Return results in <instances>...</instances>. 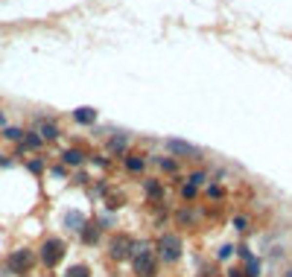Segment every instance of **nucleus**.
<instances>
[{"mask_svg": "<svg viewBox=\"0 0 292 277\" xmlns=\"http://www.w3.org/2000/svg\"><path fill=\"white\" fill-rule=\"evenodd\" d=\"M61 164L64 166H82L85 164V152L82 149H64L61 152Z\"/></svg>", "mask_w": 292, "mask_h": 277, "instance_id": "nucleus-11", "label": "nucleus"}, {"mask_svg": "<svg viewBox=\"0 0 292 277\" xmlns=\"http://www.w3.org/2000/svg\"><path fill=\"white\" fill-rule=\"evenodd\" d=\"M23 134H26L23 129H12V126L3 129V137H6V140H23Z\"/></svg>", "mask_w": 292, "mask_h": 277, "instance_id": "nucleus-18", "label": "nucleus"}, {"mask_svg": "<svg viewBox=\"0 0 292 277\" xmlns=\"http://www.w3.org/2000/svg\"><path fill=\"white\" fill-rule=\"evenodd\" d=\"M32 263H35V254H32L29 248H18V251H12L9 260H6V266H9L12 275H29Z\"/></svg>", "mask_w": 292, "mask_h": 277, "instance_id": "nucleus-5", "label": "nucleus"}, {"mask_svg": "<svg viewBox=\"0 0 292 277\" xmlns=\"http://www.w3.org/2000/svg\"><path fill=\"white\" fill-rule=\"evenodd\" d=\"M234 228H237V231H249V219H246V216H237V219H234Z\"/></svg>", "mask_w": 292, "mask_h": 277, "instance_id": "nucleus-23", "label": "nucleus"}, {"mask_svg": "<svg viewBox=\"0 0 292 277\" xmlns=\"http://www.w3.org/2000/svg\"><path fill=\"white\" fill-rule=\"evenodd\" d=\"M85 222H88V219H85V216H82L79 210H67V213L61 216V225H64L67 231H76V234H79V231L85 228Z\"/></svg>", "mask_w": 292, "mask_h": 277, "instance_id": "nucleus-7", "label": "nucleus"}, {"mask_svg": "<svg viewBox=\"0 0 292 277\" xmlns=\"http://www.w3.org/2000/svg\"><path fill=\"white\" fill-rule=\"evenodd\" d=\"M158 263H161L158 254L149 251L146 242L135 245V254H132V272H135V277H155L158 275Z\"/></svg>", "mask_w": 292, "mask_h": 277, "instance_id": "nucleus-1", "label": "nucleus"}, {"mask_svg": "<svg viewBox=\"0 0 292 277\" xmlns=\"http://www.w3.org/2000/svg\"><path fill=\"white\" fill-rule=\"evenodd\" d=\"M0 166H9V158H6V155H0Z\"/></svg>", "mask_w": 292, "mask_h": 277, "instance_id": "nucleus-27", "label": "nucleus"}, {"mask_svg": "<svg viewBox=\"0 0 292 277\" xmlns=\"http://www.w3.org/2000/svg\"><path fill=\"white\" fill-rule=\"evenodd\" d=\"M228 277H246V275H243V269H231V272H228Z\"/></svg>", "mask_w": 292, "mask_h": 277, "instance_id": "nucleus-26", "label": "nucleus"}, {"mask_svg": "<svg viewBox=\"0 0 292 277\" xmlns=\"http://www.w3.org/2000/svg\"><path fill=\"white\" fill-rule=\"evenodd\" d=\"M143 190H146L149 199H161V196H164V190H161L158 181H143Z\"/></svg>", "mask_w": 292, "mask_h": 277, "instance_id": "nucleus-16", "label": "nucleus"}, {"mask_svg": "<svg viewBox=\"0 0 292 277\" xmlns=\"http://www.w3.org/2000/svg\"><path fill=\"white\" fill-rule=\"evenodd\" d=\"M135 240L129 237V234H114L111 240H108V257L111 260H132V254H135Z\"/></svg>", "mask_w": 292, "mask_h": 277, "instance_id": "nucleus-4", "label": "nucleus"}, {"mask_svg": "<svg viewBox=\"0 0 292 277\" xmlns=\"http://www.w3.org/2000/svg\"><path fill=\"white\" fill-rule=\"evenodd\" d=\"M196 193H199V187H193V184H184V187H181V196H184V199H196Z\"/></svg>", "mask_w": 292, "mask_h": 277, "instance_id": "nucleus-21", "label": "nucleus"}, {"mask_svg": "<svg viewBox=\"0 0 292 277\" xmlns=\"http://www.w3.org/2000/svg\"><path fill=\"white\" fill-rule=\"evenodd\" d=\"M234 254V245L231 242H225V245H219V260H228Z\"/></svg>", "mask_w": 292, "mask_h": 277, "instance_id": "nucleus-22", "label": "nucleus"}, {"mask_svg": "<svg viewBox=\"0 0 292 277\" xmlns=\"http://www.w3.org/2000/svg\"><path fill=\"white\" fill-rule=\"evenodd\" d=\"M287 277H292V269H290V272H287Z\"/></svg>", "mask_w": 292, "mask_h": 277, "instance_id": "nucleus-28", "label": "nucleus"}, {"mask_svg": "<svg viewBox=\"0 0 292 277\" xmlns=\"http://www.w3.org/2000/svg\"><path fill=\"white\" fill-rule=\"evenodd\" d=\"M184 245H181V237L178 234H164V237H158V242H155V254H158V260L161 263H178L181 260V251Z\"/></svg>", "mask_w": 292, "mask_h": 277, "instance_id": "nucleus-3", "label": "nucleus"}, {"mask_svg": "<svg viewBox=\"0 0 292 277\" xmlns=\"http://www.w3.org/2000/svg\"><path fill=\"white\" fill-rule=\"evenodd\" d=\"M64 277H91V269H88L85 263H79V266H70V269L64 272Z\"/></svg>", "mask_w": 292, "mask_h": 277, "instance_id": "nucleus-17", "label": "nucleus"}, {"mask_svg": "<svg viewBox=\"0 0 292 277\" xmlns=\"http://www.w3.org/2000/svg\"><path fill=\"white\" fill-rule=\"evenodd\" d=\"M29 169H32V172H41V169H44V164H41V161H29Z\"/></svg>", "mask_w": 292, "mask_h": 277, "instance_id": "nucleus-25", "label": "nucleus"}, {"mask_svg": "<svg viewBox=\"0 0 292 277\" xmlns=\"http://www.w3.org/2000/svg\"><path fill=\"white\" fill-rule=\"evenodd\" d=\"M208 196H211V199H219V196H222V187H216V184L208 187Z\"/></svg>", "mask_w": 292, "mask_h": 277, "instance_id": "nucleus-24", "label": "nucleus"}, {"mask_svg": "<svg viewBox=\"0 0 292 277\" xmlns=\"http://www.w3.org/2000/svg\"><path fill=\"white\" fill-rule=\"evenodd\" d=\"M20 143H23L26 149H41V143H44V140H41V134H38V131H26Z\"/></svg>", "mask_w": 292, "mask_h": 277, "instance_id": "nucleus-15", "label": "nucleus"}, {"mask_svg": "<svg viewBox=\"0 0 292 277\" xmlns=\"http://www.w3.org/2000/svg\"><path fill=\"white\" fill-rule=\"evenodd\" d=\"M64 254H67V242H64L61 237H50V240H44L41 248H38V260H41L47 269H56V266L64 260Z\"/></svg>", "mask_w": 292, "mask_h": 277, "instance_id": "nucleus-2", "label": "nucleus"}, {"mask_svg": "<svg viewBox=\"0 0 292 277\" xmlns=\"http://www.w3.org/2000/svg\"><path fill=\"white\" fill-rule=\"evenodd\" d=\"M243 275H246V277H260V260H257L254 254L246 260V269H243Z\"/></svg>", "mask_w": 292, "mask_h": 277, "instance_id": "nucleus-14", "label": "nucleus"}, {"mask_svg": "<svg viewBox=\"0 0 292 277\" xmlns=\"http://www.w3.org/2000/svg\"><path fill=\"white\" fill-rule=\"evenodd\" d=\"M99 234H102V228H99L97 222H85V228L79 231V240H82L85 245H97V242H99Z\"/></svg>", "mask_w": 292, "mask_h": 277, "instance_id": "nucleus-8", "label": "nucleus"}, {"mask_svg": "<svg viewBox=\"0 0 292 277\" xmlns=\"http://www.w3.org/2000/svg\"><path fill=\"white\" fill-rule=\"evenodd\" d=\"M126 146H129V137H126V134H114V137L108 140V152H111V155H123Z\"/></svg>", "mask_w": 292, "mask_h": 277, "instance_id": "nucleus-13", "label": "nucleus"}, {"mask_svg": "<svg viewBox=\"0 0 292 277\" xmlns=\"http://www.w3.org/2000/svg\"><path fill=\"white\" fill-rule=\"evenodd\" d=\"M126 161H123V166L129 169V172H135V175H140L143 169H146V161H143V155H137V152H129V155H123Z\"/></svg>", "mask_w": 292, "mask_h": 277, "instance_id": "nucleus-10", "label": "nucleus"}, {"mask_svg": "<svg viewBox=\"0 0 292 277\" xmlns=\"http://www.w3.org/2000/svg\"><path fill=\"white\" fill-rule=\"evenodd\" d=\"M97 117H99V114H97V108H91V105H82V108H76V111H73V120H76V123H82V126H94V123H97Z\"/></svg>", "mask_w": 292, "mask_h": 277, "instance_id": "nucleus-9", "label": "nucleus"}, {"mask_svg": "<svg viewBox=\"0 0 292 277\" xmlns=\"http://www.w3.org/2000/svg\"><path fill=\"white\" fill-rule=\"evenodd\" d=\"M38 134H41V140H56L61 131H58V126H56L53 120H41V123H38Z\"/></svg>", "mask_w": 292, "mask_h": 277, "instance_id": "nucleus-12", "label": "nucleus"}, {"mask_svg": "<svg viewBox=\"0 0 292 277\" xmlns=\"http://www.w3.org/2000/svg\"><path fill=\"white\" fill-rule=\"evenodd\" d=\"M158 164H161L164 172H175V169H178V161H173V158H161Z\"/></svg>", "mask_w": 292, "mask_h": 277, "instance_id": "nucleus-19", "label": "nucleus"}, {"mask_svg": "<svg viewBox=\"0 0 292 277\" xmlns=\"http://www.w3.org/2000/svg\"><path fill=\"white\" fill-rule=\"evenodd\" d=\"M167 149L173 155H184V158H199V149L193 143H184V140H167Z\"/></svg>", "mask_w": 292, "mask_h": 277, "instance_id": "nucleus-6", "label": "nucleus"}, {"mask_svg": "<svg viewBox=\"0 0 292 277\" xmlns=\"http://www.w3.org/2000/svg\"><path fill=\"white\" fill-rule=\"evenodd\" d=\"M205 181H208V172H193V175H190V181H187V184H193V187H202V184H205Z\"/></svg>", "mask_w": 292, "mask_h": 277, "instance_id": "nucleus-20", "label": "nucleus"}]
</instances>
